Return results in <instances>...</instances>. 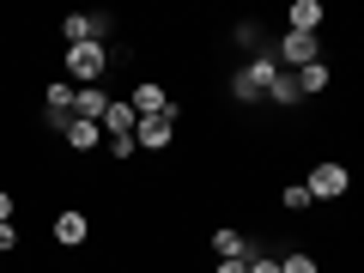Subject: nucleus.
Listing matches in <instances>:
<instances>
[{"instance_id": "f257e3e1", "label": "nucleus", "mask_w": 364, "mask_h": 273, "mask_svg": "<svg viewBox=\"0 0 364 273\" xmlns=\"http://www.w3.org/2000/svg\"><path fill=\"white\" fill-rule=\"evenodd\" d=\"M273 79H279V61H273V55H249V61L231 73V97L237 104H255V97H267Z\"/></svg>"}, {"instance_id": "f03ea898", "label": "nucleus", "mask_w": 364, "mask_h": 273, "mask_svg": "<svg viewBox=\"0 0 364 273\" xmlns=\"http://www.w3.org/2000/svg\"><path fill=\"white\" fill-rule=\"evenodd\" d=\"M109 73V49L104 43H73V49H67V85H97V79Z\"/></svg>"}, {"instance_id": "7ed1b4c3", "label": "nucleus", "mask_w": 364, "mask_h": 273, "mask_svg": "<svg viewBox=\"0 0 364 273\" xmlns=\"http://www.w3.org/2000/svg\"><path fill=\"white\" fill-rule=\"evenodd\" d=\"M109 31H116L109 13H67L61 18V43H67V49H73V43H104V49H109Z\"/></svg>"}, {"instance_id": "20e7f679", "label": "nucleus", "mask_w": 364, "mask_h": 273, "mask_svg": "<svg viewBox=\"0 0 364 273\" xmlns=\"http://www.w3.org/2000/svg\"><path fill=\"white\" fill-rule=\"evenodd\" d=\"M170 140H176V104H170L164 116H140L134 122V152H164Z\"/></svg>"}, {"instance_id": "39448f33", "label": "nucleus", "mask_w": 364, "mask_h": 273, "mask_svg": "<svg viewBox=\"0 0 364 273\" xmlns=\"http://www.w3.org/2000/svg\"><path fill=\"white\" fill-rule=\"evenodd\" d=\"M273 61H279V73H298V67L322 61V43H316V37H304V31H286V37H279V55H273Z\"/></svg>"}, {"instance_id": "423d86ee", "label": "nucleus", "mask_w": 364, "mask_h": 273, "mask_svg": "<svg viewBox=\"0 0 364 273\" xmlns=\"http://www.w3.org/2000/svg\"><path fill=\"white\" fill-rule=\"evenodd\" d=\"M304 188H310V200H340L352 188V170L346 164H310V182Z\"/></svg>"}, {"instance_id": "0eeeda50", "label": "nucleus", "mask_w": 364, "mask_h": 273, "mask_svg": "<svg viewBox=\"0 0 364 273\" xmlns=\"http://www.w3.org/2000/svg\"><path fill=\"white\" fill-rule=\"evenodd\" d=\"M49 231H55V243H61V249H79V243L91 237V219H85V213H73V207H61Z\"/></svg>"}, {"instance_id": "6e6552de", "label": "nucleus", "mask_w": 364, "mask_h": 273, "mask_svg": "<svg viewBox=\"0 0 364 273\" xmlns=\"http://www.w3.org/2000/svg\"><path fill=\"white\" fill-rule=\"evenodd\" d=\"M128 109H134V116H164V109H170V91L158 85V79H140L134 97H128Z\"/></svg>"}, {"instance_id": "1a4fd4ad", "label": "nucleus", "mask_w": 364, "mask_h": 273, "mask_svg": "<svg viewBox=\"0 0 364 273\" xmlns=\"http://www.w3.org/2000/svg\"><path fill=\"white\" fill-rule=\"evenodd\" d=\"M104 109H109V91H104V85H79V91H73V116L104 122Z\"/></svg>"}, {"instance_id": "9d476101", "label": "nucleus", "mask_w": 364, "mask_h": 273, "mask_svg": "<svg viewBox=\"0 0 364 273\" xmlns=\"http://www.w3.org/2000/svg\"><path fill=\"white\" fill-rule=\"evenodd\" d=\"M61 140L73 146V152H91V146L104 140V128H97V122H85V116H67V128H61Z\"/></svg>"}, {"instance_id": "9b49d317", "label": "nucleus", "mask_w": 364, "mask_h": 273, "mask_svg": "<svg viewBox=\"0 0 364 273\" xmlns=\"http://www.w3.org/2000/svg\"><path fill=\"white\" fill-rule=\"evenodd\" d=\"M134 122H140V116L128 109V97H109V109H104V122H97V128L116 140V134H134Z\"/></svg>"}, {"instance_id": "f8f14e48", "label": "nucleus", "mask_w": 364, "mask_h": 273, "mask_svg": "<svg viewBox=\"0 0 364 273\" xmlns=\"http://www.w3.org/2000/svg\"><path fill=\"white\" fill-rule=\"evenodd\" d=\"M291 31H304V37H316L322 31V0H291Z\"/></svg>"}, {"instance_id": "ddd939ff", "label": "nucleus", "mask_w": 364, "mask_h": 273, "mask_svg": "<svg viewBox=\"0 0 364 273\" xmlns=\"http://www.w3.org/2000/svg\"><path fill=\"white\" fill-rule=\"evenodd\" d=\"M43 104H49L55 128H67V116H73V85H67V79H55V85L43 91Z\"/></svg>"}, {"instance_id": "4468645a", "label": "nucleus", "mask_w": 364, "mask_h": 273, "mask_svg": "<svg viewBox=\"0 0 364 273\" xmlns=\"http://www.w3.org/2000/svg\"><path fill=\"white\" fill-rule=\"evenodd\" d=\"M298 97H304V91H298V79H291V73H279V79L267 85V104H273V109H298Z\"/></svg>"}, {"instance_id": "2eb2a0df", "label": "nucleus", "mask_w": 364, "mask_h": 273, "mask_svg": "<svg viewBox=\"0 0 364 273\" xmlns=\"http://www.w3.org/2000/svg\"><path fill=\"white\" fill-rule=\"evenodd\" d=\"M213 255H219V261H237V255H249L243 231H231V225H225V231H213Z\"/></svg>"}, {"instance_id": "dca6fc26", "label": "nucleus", "mask_w": 364, "mask_h": 273, "mask_svg": "<svg viewBox=\"0 0 364 273\" xmlns=\"http://www.w3.org/2000/svg\"><path fill=\"white\" fill-rule=\"evenodd\" d=\"M291 79H298V91H304V97H316V91H328V61H310V67H298Z\"/></svg>"}, {"instance_id": "f3484780", "label": "nucleus", "mask_w": 364, "mask_h": 273, "mask_svg": "<svg viewBox=\"0 0 364 273\" xmlns=\"http://www.w3.org/2000/svg\"><path fill=\"white\" fill-rule=\"evenodd\" d=\"M279 200H286L291 213H310V207H316V200H310V188H304V182H291V188H286V195H279Z\"/></svg>"}, {"instance_id": "a211bd4d", "label": "nucleus", "mask_w": 364, "mask_h": 273, "mask_svg": "<svg viewBox=\"0 0 364 273\" xmlns=\"http://www.w3.org/2000/svg\"><path fill=\"white\" fill-rule=\"evenodd\" d=\"M109 158H116V164H128V158H134V134H116V140H109Z\"/></svg>"}, {"instance_id": "6ab92c4d", "label": "nucleus", "mask_w": 364, "mask_h": 273, "mask_svg": "<svg viewBox=\"0 0 364 273\" xmlns=\"http://www.w3.org/2000/svg\"><path fill=\"white\" fill-rule=\"evenodd\" d=\"M243 267H249V273H279V261H267L261 249H249V255H243Z\"/></svg>"}, {"instance_id": "aec40b11", "label": "nucleus", "mask_w": 364, "mask_h": 273, "mask_svg": "<svg viewBox=\"0 0 364 273\" xmlns=\"http://www.w3.org/2000/svg\"><path fill=\"white\" fill-rule=\"evenodd\" d=\"M237 43H243V49H255V55H261V25H249V18H243V25H237Z\"/></svg>"}, {"instance_id": "412c9836", "label": "nucleus", "mask_w": 364, "mask_h": 273, "mask_svg": "<svg viewBox=\"0 0 364 273\" xmlns=\"http://www.w3.org/2000/svg\"><path fill=\"white\" fill-rule=\"evenodd\" d=\"M18 249V225H0V255H13Z\"/></svg>"}, {"instance_id": "4be33fe9", "label": "nucleus", "mask_w": 364, "mask_h": 273, "mask_svg": "<svg viewBox=\"0 0 364 273\" xmlns=\"http://www.w3.org/2000/svg\"><path fill=\"white\" fill-rule=\"evenodd\" d=\"M13 213H18L13 207V188H0V225H13Z\"/></svg>"}, {"instance_id": "5701e85b", "label": "nucleus", "mask_w": 364, "mask_h": 273, "mask_svg": "<svg viewBox=\"0 0 364 273\" xmlns=\"http://www.w3.org/2000/svg\"><path fill=\"white\" fill-rule=\"evenodd\" d=\"M213 273H249V267H243V255H237V261H219Z\"/></svg>"}]
</instances>
